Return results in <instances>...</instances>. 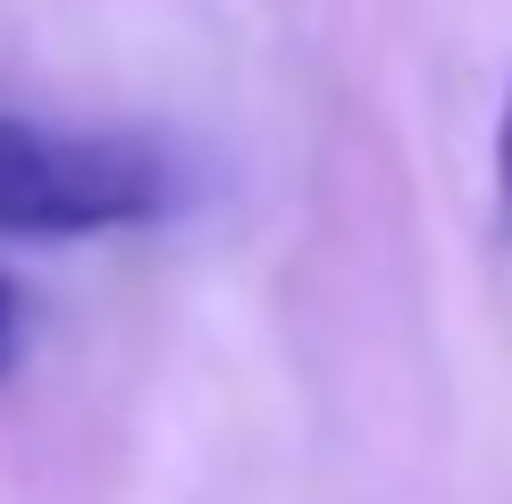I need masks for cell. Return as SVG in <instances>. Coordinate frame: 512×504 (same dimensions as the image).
<instances>
[{"label": "cell", "instance_id": "obj_1", "mask_svg": "<svg viewBox=\"0 0 512 504\" xmlns=\"http://www.w3.org/2000/svg\"><path fill=\"white\" fill-rule=\"evenodd\" d=\"M185 194L194 177L177 168V152L143 135H68V126L0 118V236H118V227L168 219Z\"/></svg>", "mask_w": 512, "mask_h": 504}, {"label": "cell", "instance_id": "obj_2", "mask_svg": "<svg viewBox=\"0 0 512 504\" xmlns=\"http://www.w3.org/2000/svg\"><path fill=\"white\" fill-rule=\"evenodd\" d=\"M487 168H496V244L512 252V93L496 110V143H487Z\"/></svg>", "mask_w": 512, "mask_h": 504}, {"label": "cell", "instance_id": "obj_3", "mask_svg": "<svg viewBox=\"0 0 512 504\" xmlns=\"http://www.w3.org/2000/svg\"><path fill=\"white\" fill-rule=\"evenodd\" d=\"M26 336H34V320H26V286L0 269V378L26 362Z\"/></svg>", "mask_w": 512, "mask_h": 504}]
</instances>
